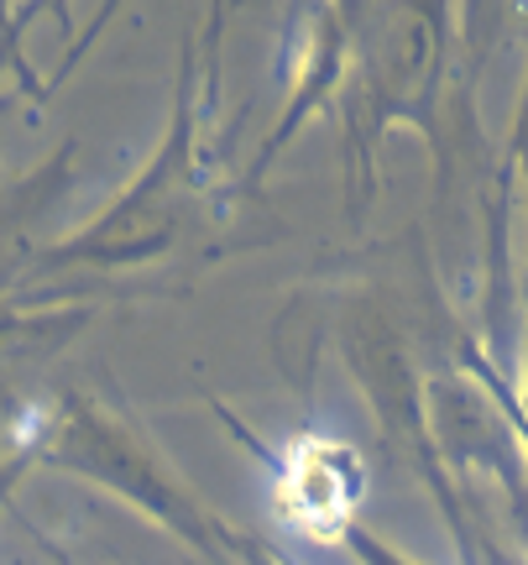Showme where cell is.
Listing matches in <instances>:
<instances>
[{
	"label": "cell",
	"instance_id": "obj_1",
	"mask_svg": "<svg viewBox=\"0 0 528 565\" xmlns=\"http://www.w3.org/2000/svg\"><path fill=\"white\" fill-rule=\"evenodd\" d=\"M346 450L341 445H304L288 471V492H293V513L299 524L314 534H330L346 524L351 498H356V477H346Z\"/></svg>",
	"mask_w": 528,
	"mask_h": 565
}]
</instances>
